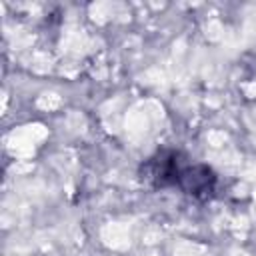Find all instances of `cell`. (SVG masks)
I'll list each match as a JSON object with an SVG mask.
<instances>
[{
  "label": "cell",
  "instance_id": "1",
  "mask_svg": "<svg viewBox=\"0 0 256 256\" xmlns=\"http://www.w3.org/2000/svg\"><path fill=\"white\" fill-rule=\"evenodd\" d=\"M138 178L152 190H178L196 202L214 200L220 182L218 172L210 164L196 162L178 148H158L142 160Z\"/></svg>",
  "mask_w": 256,
  "mask_h": 256
}]
</instances>
